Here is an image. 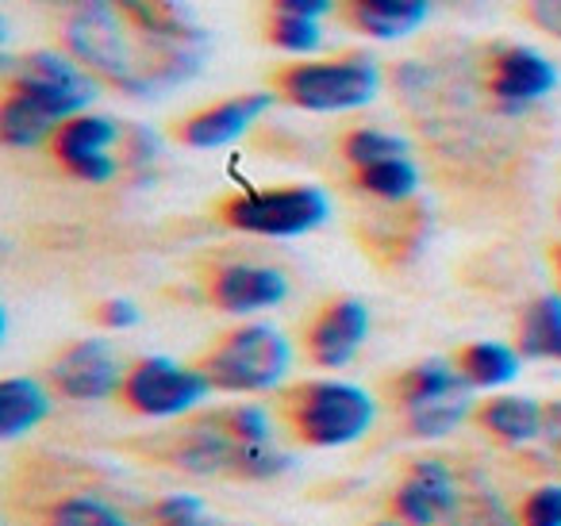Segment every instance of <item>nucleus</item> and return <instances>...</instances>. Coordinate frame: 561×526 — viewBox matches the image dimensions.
<instances>
[{
	"label": "nucleus",
	"instance_id": "nucleus-1",
	"mask_svg": "<svg viewBox=\"0 0 561 526\" xmlns=\"http://www.w3.org/2000/svg\"><path fill=\"white\" fill-rule=\"evenodd\" d=\"M66 50L127 96H162L188 85L211 39L185 0H73Z\"/></svg>",
	"mask_w": 561,
	"mask_h": 526
},
{
	"label": "nucleus",
	"instance_id": "nucleus-2",
	"mask_svg": "<svg viewBox=\"0 0 561 526\" xmlns=\"http://www.w3.org/2000/svg\"><path fill=\"white\" fill-rule=\"evenodd\" d=\"M285 415L305 446L339 449L358 442L374 426L377 403L366 388L351 385V380H312V385L289 392Z\"/></svg>",
	"mask_w": 561,
	"mask_h": 526
},
{
	"label": "nucleus",
	"instance_id": "nucleus-3",
	"mask_svg": "<svg viewBox=\"0 0 561 526\" xmlns=\"http://www.w3.org/2000/svg\"><path fill=\"white\" fill-rule=\"evenodd\" d=\"M277 93L293 108L320 112V116L358 112L366 104H374L377 93H381V70L366 55L328 58V62H297L277 78Z\"/></svg>",
	"mask_w": 561,
	"mask_h": 526
},
{
	"label": "nucleus",
	"instance_id": "nucleus-4",
	"mask_svg": "<svg viewBox=\"0 0 561 526\" xmlns=\"http://www.w3.org/2000/svg\"><path fill=\"white\" fill-rule=\"evenodd\" d=\"M219 392H273L293 369L289 339L273 323H247L231 331L201 365Z\"/></svg>",
	"mask_w": 561,
	"mask_h": 526
},
{
	"label": "nucleus",
	"instance_id": "nucleus-5",
	"mask_svg": "<svg viewBox=\"0 0 561 526\" xmlns=\"http://www.w3.org/2000/svg\"><path fill=\"white\" fill-rule=\"evenodd\" d=\"M328 216L331 201L316 185L254 188V193H239L224 204L227 227L242 235H262V239H300L328 224Z\"/></svg>",
	"mask_w": 561,
	"mask_h": 526
},
{
	"label": "nucleus",
	"instance_id": "nucleus-6",
	"mask_svg": "<svg viewBox=\"0 0 561 526\" xmlns=\"http://www.w3.org/2000/svg\"><path fill=\"white\" fill-rule=\"evenodd\" d=\"M124 403L147 419H178L201 408L211 396V380L196 365H181L173 357H142L124 377Z\"/></svg>",
	"mask_w": 561,
	"mask_h": 526
},
{
	"label": "nucleus",
	"instance_id": "nucleus-7",
	"mask_svg": "<svg viewBox=\"0 0 561 526\" xmlns=\"http://www.w3.org/2000/svg\"><path fill=\"white\" fill-rule=\"evenodd\" d=\"M12 89L35 96L43 108H50L58 119H73L81 112H89V104L96 101V73H89L78 58L66 50H35L12 73Z\"/></svg>",
	"mask_w": 561,
	"mask_h": 526
},
{
	"label": "nucleus",
	"instance_id": "nucleus-8",
	"mask_svg": "<svg viewBox=\"0 0 561 526\" xmlns=\"http://www.w3.org/2000/svg\"><path fill=\"white\" fill-rule=\"evenodd\" d=\"M50 142H55V158L62 162V170L73 173L78 181L108 185L119 173L116 147L124 142V127L116 119L96 116V112H81V116L66 119Z\"/></svg>",
	"mask_w": 561,
	"mask_h": 526
},
{
	"label": "nucleus",
	"instance_id": "nucleus-9",
	"mask_svg": "<svg viewBox=\"0 0 561 526\" xmlns=\"http://www.w3.org/2000/svg\"><path fill=\"white\" fill-rule=\"evenodd\" d=\"M461 503V484L454 469L438 457H423L408 469L392 495V515L404 526H446Z\"/></svg>",
	"mask_w": 561,
	"mask_h": 526
},
{
	"label": "nucleus",
	"instance_id": "nucleus-10",
	"mask_svg": "<svg viewBox=\"0 0 561 526\" xmlns=\"http://www.w3.org/2000/svg\"><path fill=\"white\" fill-rule=\"evenodd\" d=\"M124 365H119L116 350L104 339L73 342L55 365H50V385L78 403H96L108 396L124 392Z\"/></svg>",
	"mask_w": 561,
	"mask_h": 526
},
{
	"label": "nucleus",
	"instance_id": "nucleus-11",
	"mask_svg": "<svg viewBox=\"0 0 561 526\" xmlns=\"http://www.w3.org/2000/svg\"><path fill=\"white\" fill-rule=\"evenodd\" d=\"M558 89V66L535 47H500L489 62V93L504 112H523Z\"/></svg>",
	"mask_w": 561,
	"mask_h": 526
},
{
	"label": "nucleus",
	"instance_id": "nucleus-12",
	"mask_svg": "<svg viewBox=\"0 0 561 526\" xmlns=\"http://www.w3.org/2000/svg\"><path fill=\"white\" fill-rule=\"evenodd\" d=\"M208 293L219 311L254 316V311L277 308V304L289 296V277L280 270H273V265L231 262V265H219Z\"/></svg>",
	"mask_w": 561,
	"mask_h": 526
},
{
	"label": "nucleus",
	"instance_id": "nucleus-13",
	"mask_svg": "<svg viewBox=\"0 0 561 526\" xmlns=\"http://www.w3.org/2000/svg\"><path fill=\"white\" fill-rule=\"evenodd\" d=\"M369 334V308L354 296L328 304L308 327V354L323 369H343L358 357L362 342Z\"/></svg>",
	"mask_w": 561,
	"mask_h": 526
},
{
	"label": "nucleus",
	"instance_id": "nucleus-14",
	"mask_svg": "<svg viewBox=\"0 0 561 526\" xmlns=\"http://www.w3.org/2000/svg\"><path fill=\"white\" fill-rule=\"evenodd\" d=\"M270 104H273L270 93H242L224 104H211V108L196 112V116H188L181 124V142L193 150L231 147V142H239L270 112Z\"/></svg>",
	"mask_w": 561,
	"mask_h": 526
},
{
	"label": "nucleus",
	"instance_id": "nucleus-15",
	"mask_svg": "<svg viewBox=\"0 0 561 526\" xmlns=\"http://www.w3.org/2000/svg\"><path fill=\"white\" fill-rule=\"evenodd\" d=\"M435 0H351V20L369 39L397 43L415 35L431 20Z\"/></svg>",
	"mask_w": 561,
	"mask_h": 526
},
{
	"label": "nucleus",
	"instance_id": "nucleus-16",
	"mask_svg": "<svg viewBox=\"0 0 561 526\" xmlns=\"http://www.w3.org/2000/svg\"><path fill=\"white\" fill-rule=\"evenodd\" d=\"M242 442L234 438L224 426L219 415H208L201 423H193V431L185 434L178 449V465L196 477H216V472H234V461H239Z\"/></svg>",
	"mask_w": 561,
	"mask_h": 526
},
{
	"label": "nucleus",
	"instance_id": "nucleus-17",
	"mask_svg": "<svg viewBox=\"0 0 561 526\" xmlns=\"http://www.w3.org/2000/svg\"><path fill=\"white\" fill-rule=\"evenodd\" d=\"M477 423H481L492 438L507 442V446H527V442L542 438L546 403L530 400V396H489V400L477 408Z\"/></svg>",
	"mask_w": 561,
	"mask_h": 526
},
{
	"label": "nucleus",
	"instance_id": "nucleus-18",
	"mask_svg": "<svg viewBox=\"0 0 561 526\" xmlns=\"http://www.w3.org/2000/svg\"><path fill=\"white\" fill-rule=\"evenodd\" d=\"M515 350L523 354V362L561 365V293H546L523 308Z\"/></svg>",
	"mask_w": 561,
	"mask_h": 526
},
{
	"label": "nucleus",
	"instance_id": "nucleus-19",
	"mask_svg": "<svg viewBox=\"0 0 561 526\" xmlns=\"http://www.w3.org/2000/svg\"><path fill=\"white\" fill-rule=\"evenodd\" d=\"M58 127L62 124H58L39 101H32V96L20 93V89H9V96L0 104V139H4V147H12V150L43 147L47 139H55Z\"/></svg>",
	"mask_w": 561,
	"mask_h": 526
},
{
	"label": "nucleus",
	"instance_id": "nucleus-20",
	"mask_svg": "<svg viewBox=\"0 0 561 526\" xmlns=\"http://www.w3.org/2000/svg\"><path fill=\"white\" fill-rule=\"evenodd\" d=\"M458 369L473 392H496V388L512 385L523 369V354L507 342H473L461 350Z\"/></svg>",
	"mask_w": 561,
	"mask_h": 526
},
{
	"label": "nucleus",
	"instance_id": "nucleus-21",
	"mask_svg": "<svg viewBox=\"0 0 561 526\" xmlns=\"http://www.w3.org/2000/svg\"><path fill=\"white\" fill-rule=\"evenodd\" d=\"M50 415V396L39 380L9 377L0 380V438H20Z\"/></svg>",
	"mask_w": 561,
	"mask_h": 526
},
{
	"label": "nucleus",
	"instance_id": "nucleus-22",
	"mask_svg": "<svg viewBox=\"0 0 561 526\" xmlns=\"http://www.w3.org/2000/svg\"><path fill=\"white\" fill-rule=\"evenodd\" d=\"M404 415H408V431H412L415 438H446V434L458 431L469 415H477L473 388L461 385V388H454V392L435 396V400L415 403Z\"/></svg>",
	"mask_w": 561,
	"mask_h": 526
},
{
	"label": "nucleus",
	"instance_id": "nucleus-23",
	"mask_svg": "<svg viewBox=\"0 0 561 526\" xmlns=\"http://www.w3.org/2000/svg\"><path fill=\"white\" fill-rule=\"evenodd\" d=\"M354 181H358L362 193L377 196V201L404 204L408 196H415V188H420V170H415L412 155H404V158L366 165V170H354Z\"/></svg>",
	"mask_w": 561,
	"mask_h": 526
},
{
	"label": "nucleus",
	"instance_id": "nucleus-24",
	"mask_svg": "<svg viewBox=\"0 0 561 526\" xmlns=\"http://www.w3.org/2000/svg\"><path fill=\"white\" fill-rule=\"evenodd\" d=\"M343 155L354 170H366V165L389 162V158H404V155H412V150H408V142L400 139V135L381 132V127H358V132L346 135Z\"/></svg>",
	"mask_w": 561,
	"mask_h": 526
},
{
	"label": "nucleus",
	"instance_id": "nucleus-25",
	"mask_svg": "<svg viewBox=\"0 0 561 526\" xmlns=\"http://www.w3.org/2000/svg\"><path fill=\"white\" fill-rule=\"evenodd\" d=\"M50 526H131L124 511L112 503L96 500V495H70L50 511Z\"/></svg>",
	"mask_w": 561,
	"mask_h": 526
},
{
	"label": "nucleus",
	"instance_id": "nucleus-26",
	"mask_svg": "<svg viewBox=\"0 0 561 526\" xmlns=\"http://www.w3.org/2000/svg\"><path fill=\"white\" fill-rule=\"evenodd\" d=\"M270 43L285 55H316L323 47V27L320 20H300V16H273Z\"/></svg>",
	"mask_w": 561,
	"mask_h": 526
},
{
	"label": "nucleus",
	"instance_id": "nucleus-27",
	"mask_svg": "<svg viewBox=\"0 0 561 526\" xmlns=\"http://www.w3.org/2000/svg\"><path fill=\"white\" fill-rule=\"evenodd\" d=\"M293 457L285 449H277L273 442L265 446H242L239 449V461H234V477H247V480H277L293 469Z\"/></svg>",
	"mask_w": 561,
	"mask_h": 526
},
{
	"label": "nucleus",
	"instance_id": "nucleus-28",
	"mask_svg": "<svg viewBox=\"0 0 561 526\" xmlns=\"http://www.w3.org/2000/svg\"><path fill=\"white\" fill-rule=\"evenodd\" d=\"M446 526H519V515H512L496 495L477 492V495H461L458 511H454Z\"/></svg>",
	"mask_w": 561,
	"mask_h": 526
},
{
	"label": "nucleus",
	"instance_id": "nucleus-29",
	"mask_svg": "<svg viewBox=\"0 0 561 526\" xmlns=\"http://www.w3.org/2000/svg\"><path fill=\"white\" fill-rule=\"evenodd\" d=\"M219 419H224V426L242 446H265V442H273V419H270V411L257 408V403L227 408V411H219Z\"/></svg>",
	"mask_w": 561,
	"mask_h": 526
},
{
	"label": "nucleus",
	"instance_id": "nucleus-30",
	"mask_svg": "<svg viewBox=\"0 0 561 526\" xmlns=\"http://www.w3.org/2000/svg\"><path fill=\"white\" fill-rule=\"evenodd\" d=\"M519 526H561V484H542L523 500Z\"/></svg>",
	"mask_w": 561,
	"mask_h": 526
},
{
	"label": "nucleus",
	"instance_id": "nucleus-31",
	"mask_svg": "<svg viewBox=\"0 0 561 526\" xmlns=\"http://www.w3.org/2000/svg\"><path fill=\"white\" fill-rule=\"evenodd\" d=\"M158 526H201L204 523V503L201 495L193 492H178V495H165L154 511Z\"/></svg>",
	"mask_w": 561,
	"mask_h": 526
},
{
	"label": "nucleus",
	"instance_id": "nucleus-32",
	"mask_svg": "<svg viewBox=\"0 0 561 526\" xmlns=\"http://www.w3.org/2000/svg\"><path fill=\"white\" fill-rule=\"evenodd\" d=\"M335 0H273V16H300V20H328Z\"/></svg>",
	"mask_w": 561,
	"mask_h": 526
},
{
	"label": "nucleus",
	"instance_id": "nucleus-33",
	"mask_svg": "<svg viewBox=\"0 0 561 526\" xmlns=\"http://www.w3.org/2000/svg\"><path fill=\"white\" fill-rule=\"evenodd\" d=\"M527 16L538 32L561 39V0H527Z\"/></svg>",
	"mask_w": 561,
	"mask_h": 526
},
{
	"label": "nucleus",
	"instance_id": "nucleus-34",
	"mask_svg": "<svg viewBox=\"0 0 561 526\" xmlns=\"http://www.w3.org/2000/svg\"><path fill=\"white\" fill-rule=\"evenodd\" d=\"M96 319H101V327H108V331H127V327L139 323V308H135L131 300H104Z\"/></svg>",
	"mask_w": 561,
	"mask_h": 526
},
{
	"label": "nucleus",
	"instance_id": "nucleus-35",
	"mask_svg": "<svg viewBox=\"0 0 561 526\" xmlns=\"http://www.w3.org/2000/svg\"><path fill=\"white\" fill-rule=\"evenodd\" d=\"M542 438L561 446V400H550L546 403V426H542Z\"/></svg>",
	"mask_w": 561,
	"mask_h": 526
},
{
	"label": "nucleus",
	"instance_id": "nucleus-36",
	"mask_svg": "<svg viewBox=\"0 0 561 526\" xmlns=\"http://www.w3.org/2000/svg\"><path fill=\"white\" fill-rule=\"evenodd\" d=\"M369 526H404L400 518H381V523H369Z\"/></svg>",
	"mask_w": 561,
	"mask_h": 526
},
{
	"label": "nucleus",
	"instance_id": "nucleus-37",
	"mask_svg": "<svg viewBox=\"0 0 561 526\" xmlns=\"http://www.w3.org/2000/svg\"><path fill=\"white\" fill-rule=\"evenodd\" d=\"M553 262H558V277H561V247L553 250Z\"/></svg>",
	"mask_w": 561,
	"mask_h": 526
},
{
	"label": "nucleus",
	"instance_id": "nucleus-38",
	"mask_svg": "<svg viewBox=\"0 0 561 526\" xmlns=\"http://www.w3.org/2000/svg\"><path fill=\"white\" fill-rule=\"evenodd\" d=\"M201 526H208V523H201Z\"/></svg>",
	"mask_w": 561,
	"mask_h": 526
}]
</instances>
